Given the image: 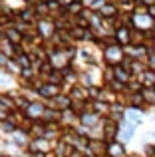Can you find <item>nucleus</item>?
I'll use <instances>...</instances> for the list:
<instances>
[{"label": "nucleus", "instance_id": "nucleus-4", "mask_svg": "<svg viewBox=\"0 0 155 157\" xmlns=\"http://www.w3.org/2000/svg\"><path fill=\"white\" fill-rule=\"evenodd\" d=\"M108 157H127V147L123 141H112L108 143Z\"/></svg>", "mask_w": 155, "mask_h": 157}, {"label": "nucleus", "instance_id": "nucleus-10", "mask_svg": "<svg viewBox=\"0 0 155 157\" xmlns=\"http://www.w3.org/2000/svg\"><path fill=\"white\" fill-rule=\"evenodd\" d=\"M145 62H147L149 70H155V50L153 48H149V54H147V58H145Z\"/></svg>", "mask_w": 155, "mask_h": 157}, {"label": "nucleus", "instance_id": "nucleus-2", "mask_svg": "<svg viewBox=\"0 0 155 157\" xmlns=\"http://www.w3.org/2000/svg\"><path fill=\"white\" fill-rule=\"evenodd\" d=\"M121 133V123L113 121L109 117H104L101 119V137H104L105 143H112V141H117Z\"/></svg>", "mask_w": 155, "mask_h": 157}, {"label": "nucleus", "instance_id": "nucleus-5", "mask_svg": "<svg viewBox=\"0 0 155 157\" xmlns=\"http://www.w3.org/2000/svg\"><path fill=\"white\" fill-rule=\"evenodd\" d=\"M131 32H133V28H125V26H121V28H117L115 30V42L119 44V46H129L131 44Z\"/></svg>", "mask_w": 155, "mask_h": 157}, {"label": "nucleus", "instance_id": "nucleus-7", "mask_svg": "<svg viewBox=\"0 0 155 157\" xmlns=\"http://www.w3.org/2000/svg\"><path fill=\"white\" fill-rule=\"evenodd\" d=\"M137 80L141 82V86H143V88H155V70H149L147 68L139 78H137Z\"/></svg>", "mask_w": 155, "mask_h": 157}, {"label": "nucleus", "instance_id": "nucleus-9", "mask_svg": "<svg viewBox=\"0 0 155 157\" xmlns=\"http://www.w3.org/2000/svg\"><path fill=\"white\" fill-rule=\"evenodd\" d=\"M18 129V127L14 125V123L10 121V119H2L0 121V133H6V135H12L14 131Z\"/></svg>", "mask_w": 155, "mask_h": 157}, {"label": "nucleus", "instance_id": "nucleus-6", "mask_svg": "<svg viewBox=\"0 0 155 157\" xmlns=\"http://www.w3.org/2000/svg\"><path fill=\"white\" fill-rule=\"evenodd\" d=\"M113 74H115V80H117V82H121V84H125V86H127L129 82L133 80V74L129 72V70L125 68L123 64H119V66H113Z\"/></svg>", "mask_w": 155, "mask_h": 157}, {"label": "nucleus", "instance_id": "nucleus-1", "mask_svg": "<svg viewBox=\"0 0 155 157\" xmlns=\"http://www.w3.org/2000/svg\"><path fill=\"white\" fill-rule=\"evenodd\" d=\"M123 60H125V50L119 44H112L101 52V62L105 66H119L123 64Z\"/></svg>", "mask_w": 155, "mask_h": 157}, {"label": "nucleus", "instance_id": "nucleus-3", "mask_svg": "<svg viewBox=\"0 0 155 157\" xmlns=\"http://www.w3.org/2000/svg\"><path fill=\"white\" fill-rule=\"evenodd\" d=\"M60 94H64V88L62 86H56V84H50V82H44L42 88L38 90L40 100H46V101H52L56 96H60Z\"/></svg>", "mask_w": 155, "mask_h": 157}, {"label": "nucleus", "instance_id": "nucleus-11", "mask_svg": "<svg viewBox=\"0 0 155 157\" xmlns=\"http://www.w3.org/2000/svg\"><path fill=\"white\" fill-rule=\"evenodd\" d=\"M141 4H145L147 8H151V6H155V0H139Z\"/></svg>", "mask_w": 155, "mask_h": 157}, {"label": "nucleus", "instance_id": "nucleus-8", "mask_svg": "<svg viewBox=\"0 0 155 157\" xmlns=\"http://www.w3.org/2000/svg\"><path fill=\"white\" fill-rule=\"evenodd\" d=\"M141 96L149 107H155V88H141Z\"/></svg>", "mask_w": 155, "mask_h": 157}]
</instances>
